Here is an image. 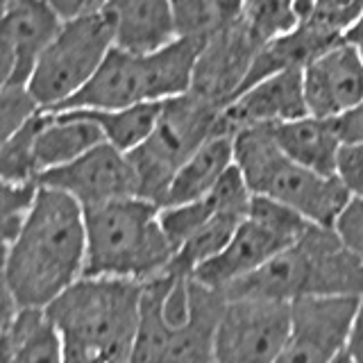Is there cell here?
Masks as SVG:
<instances>
[{
  "label": "cell",
  "instance_id": "60d3db41",
  "mask_svg": "<svg viewBox=\"0 0 363 363\" xmlns=\"http://www.w3.org/2000/svg\"><path fill=\"white\" fill-rule=\"evenodd\" d=\"M359 48H361V55H363V45H359Z\"/></svg>",
  "mask_w": 363,
  "mask_h": 363
},
{
  "label": "cell",
  "instance_id": "f546056e",
  "mask_svg": "<svg viewBox=\"0 0 363 363\" xmlns=\"http://www.w3.org/2000/svg\"><path fill=\"white\" fill-rule=\"evenodd\" d=\"M43 109L34 100L28 86H3L0 91V125H3V139L28 125Z\"/></svg>",
  "mask_w": 363,
  "mask_h": 363
},
{
  "label": "cell",
  "instance_id": "277c9868",
  "mask_svg": "<svg viewBox=\"0 0 363 363\" xmlns=\"http://www.w3.org/2000/svg\"><path fill=\"white\" fill-rule=\"evenodd\" d=\"M225 298H264L295 302L302 298L363 295V261L340 241L334 227L311 225L298 241L252 275L223 291Z\"/></svg>",
  "mask_w": 363,
  "mask_h": 363
},
{
  "label": "cell",
  "instance_id": "9c48e42d",
  "mask_svg": "<svg viewBox=\"0 0 363 363\" xmlns=\"http://www.w3.org/2000/svg\"><path fill=\"white\" fill-rule=\"evenodd\" d=\"M291 329V302L227 298L213 352L216 363H275Z\"/></svg>",
  "mask_w": 363,
  "mask_h": 363
},
{
  "label": "cell",
  "instance_id": "d4e9b609",
  "mask_svg": "<svg viewBox=\"0 0 363 363\" xmlns=\"http://www.w3.org/2000/svg\"><path fill=\"white\" fill-rule=\"evenodd\" d=\"M241 23L259 43L281 37L300 26L293 0H245Z\"/></svg>",
  "mask_w": 363,
  "mask_h": 363
},
{
  "label": "cell",
  "instance_id": "e575fe53",
  "mask_svg": "<svg viewBox=\"0 0 363 363\" xmlns=\"http://www.w3.org/2000/svg\"><path fill=\"white\" fill-rule=\"evenodd\" d=\"M347 357L354 363H363V298L359 302L354 325H352V334L347 340Z\"/></svg>",
  "mask_w": 363,
  "mask_h": 363
},
{
  "label": "cell",
  "instance_id": "52a82bcc",
  "mask_svg": "<svg viewBox=\"0 0 363 363\" xmlns=\"http://www.w3.org/2000/svg\"><path fill=\"white\" fill-rule=\"evenodd\" d=\"M223 128V107L189 94L166 100L152 134L128 152L136 177V196L162 207L182 164Z\"/></svg>",
  "mask_w": 363,
  "mask_h": 363
},
{
  "label": "cell",
  "instance_id": "7402d4cb",
  "mask_svg": "<svg viewBox=\"0 0 363 363\" xmlns=\"http://www.w3.org/2000/svg\"><path fill=\"white\" fill-rule=\"evenodd\" d=\"M236 164L234 152V132L220 130L216 132L207 143H202L193 152L170 182L166 200L168 204H184L209 196L213 186L223 179V175Z\"/></svg>",
  "mask_w": 363,
  "mask_h": 363
},
{
  "label": "cell",
  "instance_id": "603a6c76",
  "mask_svg": "<svg viewBox=\"0 0 363 363\" xmlns=\"http://www.w3.org/2000/svg\"><path fill=\"white\" fill-rule=\"evenodd\" d=\"M164 102H139L123 109H79L94 121L105 141L123 152L136 150L157 128L164 111Z\"/></svg>",
  "mask_w": 363,
  "mask_h": 363
},
{
  "label": "cell",
  "instance_id": "e0dca14e",
  "mask_svg": "<svg viewBox=\"0 0 363 363\" xmlns=\"http://www.w3.org/2000/svg\"><path fill=\"white\" fill-rule=\"evenodd\" d=\"M102 14L111 28L113 48L134 55L157 52L179 37L173 0H109Z\"/></svg>",
  "mask_w": 363,
  "mask_h": 363
},
{
  "label": "cell",
  "instance_id": "5bb4252c",
  "mask_svg": "<svg viewBox=\"0 0 363 363\" xmlns=\"http://www.w3.org/2000/svg\"><path fill=\"white\" fill-rule=\"evenodd\" d=\"M261 45L241 18L216 32L202 45L191 91L225 109L241 91Z\"/></svg>",
  "mask_w": 363,
  "mask_h": 363
},
{
  "label": "cell",
  "instance_id": "f35d334b",
  "mask_svg": "<svg viewBox=\"0 0 363 363\" xmlns=\"http://www.w3.org/2000/svg\"><path fill=\"white\" fill-rule=\"evenodd\" d=\"M334 363H354V361H352V359L347 357V352H345V354H340Z\"/></svg>",
  "mask_w": 363,
  "mask_h": 363
},
{
  "label": "cell",
  "instance_id": "8992f818",
  "mask_svg": "<svg viewBox=\"0 0 363 363\" xmlns=\"http://www.w3.org/2000/svg\"><path fill=\"white\" fill-rule=\"evenodd\" d=\"M236 166L255 196H266L300 211L306 220L334 227L352 193L338 175H320L281 150L268 125H250L234 134Z\"/></svg>",
  "mask_w": 363,
  "mask_h": 363
},
{
  "label": "cell",
  "instance_id": "836d02e7",
  "mask_svg": "<svg viewBox=\"0 0 363 363\" xmlns=\"http://www.w3.org/2000/svg\"><path fill=\"white\" fill-rule=\"evenodd\" d=\"M336 121V128L343 143H361L363 141V100L354 109H350L343 116L334 118Z\"/></svg>",
  "mask_w": 363,
  "mask_h": 363
},
{
  "label": "cell",
  "instance_id": "ba28073f",
  "mask_svg": "<svg viewBox=\"0 0 363 363\" xmlns=\"http://www.w3.org/2000/svg\"><path fill=\"white\" fill-rule=\"evenodd\" d=\"M113 48L107 16L91 14L64 21L28 82L43 111H55L82 91Z\"/></svg>",
  "mask_w": 363,
  "mask_h": 363
},
{
  "label": "cell",
  "instance_id": "484cf974",
  "mask_svg": "<svg viewBox=\"0 0 363 363\" xmlns=\"http://www.w3.org/2000/svg\"><path fill=\"white\" fill-rule=\"evenodd\" d=\"M43 118V111L34 116L28 125L9 134L3 139V150H0V173L3 182H30L39 179L37 162H34V141Z\"/></svg>",
  "mask_w": 363,
  "mask_h": 363
},
{
  "label": "cell",
  "instance_id": "4316f807",
  "mask_svg": "<svg viewBox=\"0 0 363 363\" xmlns=\"http://www.w3.org/2000/svg\"><path fill=\"white\" fill-rule=\"evenodd\" d=\"M218 211L209 196L184 204H168L159 209V223H162L168 241L173 243L175 252Z\"/></svg>",
  "mask_w": 363,
  "mask_h": 363
},
{
  "label": "cell",
  "instance_id": "1f68e13d",
  "mask_svg": "<svg viewBox=\"0 0 363 363\" xmlns=\"http://www.w3.org/2000/svg\"><path fill=\"white\" fill-rule=\"evenodd\" d=\"M336 175L352 196H363V141L343 145Z\"/></svg>",
  "mask_w": 363,
  "mask_h": 363
},
{
  "label": "cell",
  "instance_id": "ac0fdd59",
  "mask_svg": "<svg viewBox=\"0 0 363 363\" xmlns=\"http://www.w3.org/2000/svg\"><path fill=\"white\" fill-rule=\"evenodd\" d=\"M289 245L291 241H286L284 236L245 216V220L223 252L200 266L193 275L202 284L223 293L238 279L252 275L255 270L266 266L272 257H277Z\"/></svg>",
  "mask_w": 363,
  "mask_h": 363
},
{
  "label": "cell",
  "instance_id": "8d00e7d4",
  "mask_svg": "<svg viewBox=\"0 0 363 363\" xmlns=\"http://www.w3.org/2000/svg\"><path fill=\"white\" fill-rule=\"evenodd\" d=\"M315 3H318V0H293V5H295V14H298L300 23H306V21L311 18L313 9H315Z\"/></svg>",
  "mask_w": 363,
  "mask_h": 363
},
{
  "label": "cell",
  "instance_id": "cb8c5ba5",
  "mask_svg": "<svg viewBox=\"0 0 363 363\" xmlns=\"http://www.w3.org/2000/svg\"><path fill=\"white\" fill-rule=\"evenodd\" d=\"M243 220H245L243 213L216 211L211 218L177 250L170 266L186 270V272H196L200 266H204L207 261H211L213 257H218L223 252Z\"/></svg>",
  "mask_w": 363,
  "mask_h": 363
},
{
  "label": "cell",
  "instance_id": "9a60e30c",
  "mask_svg": "<svg viewBox=\"0 0 363 363\" xmlns=\"http://www.w3.org/2000/svg\"><path fill=\"white\" fill-rule=\"evenodd\" d=\"M306 113L302 68H291L243 89L223 109V128L236 134L250 125H277Z\"/></svg>",
  "mask_w": 363,
  "mask_h": 363
},
{
  "label": "cell",
  "instance_id": "74e56055",
  "mask_svg": "<svg viewBox=\"0 0 363 363\" xmlns=\"http://www.w3.org/2000/svg\"><path fill=\"white\" fill-rule=\"evenodd\" d=\"M345 39L352 41V43H357V45H363V16L359 18L357 26L347 32V37H345Z\"/></svg>",
  "mask_w": 363,
  "mask_h": 363
},
{
  "label": "cell",
  "instance_id": "7a4b0ae2",
  "mask_svg": "<svg viewBox=\"0 0 363 363\" xmlns=\"http://www.w3.org/2000/svg\"><path fill=\"white\" fill-rule=\"evenodd\" d=\"M225 300L175 266L147 279L132 363H216L213 338Z\"/></svg>",
  "mask_w": 363,
  "mask_h": 363
},
{
  "label": "cell",
  "instance_id": "d6986e66",
  "mask_svg": "<svg viewBox=\"0 0 363 363\" xmlns=\"http://www.w3.org/2000/svg\"><path fill=\"white\" fill-rule=\"evenodd\" d=\"M100 143H105V136L84 111H43L34 141V162L39 177L52 168L75 162Z\"/></svg>",
  "mask_w": 363,
  "mask_h": 363
},
{
  "label": "cell",
  "instance_id": "3957f363",
  "mask_svg": "<svg viewBox=\"0 0 363 363\" xmlns=\"http://www.w3.org/2000/svg\"><path fill=\"white\" fill-rule=\"evenodd\" d=\"M143 284L82 277L48 309L64 343V363H132L141 327Z\"/></svg>",
  "mask_w": 363,
  "mask_h": 363
},
{
  "label": "cell",
  "instance_id": "6da1fadb",
  "mask_svg": "<svg viewBox=\"0 0 363 363\" xmlns=\"http://www.w3.org/2000/svg\"><path fill=\"white\" fill-rule=\"evenodd\" d=\"M84 207L64 191L41 186L30 218L5 245V295L21 309H48L84 277Z\"/></svg>",
  "mask_w": 363,
  "mask_h": 363
},
{
  "label": "cell",
  "instance_id": "83f0119b",
  "mask_svg": "<svg viewBox=\"0 0 363 363\" xmlns=\"http://www.w3.org/2000/svg\"><path fill=\"white\" fill-rule=\"evenodd\" d=\"M41 191L39 179L30 182H3V193H0V211H3V241L11 243L23 230V225L30 218Z\"/></svg>",
  "mask_w": 363,
  "mask_h": 363
},
{
  "label": "cell",
  "instance_id": "4dcf8cb0",
  "mask_svg": "<svg viewBox=\"0 0 363 363\" xmlns=\"http://www.w3.org/2000/svg\"><path fill=\"white\" fill-rule=\"evenodd\" d=\"M334 230L340 241L363 261V196H350L334 223Z\"/></svg>",
  "mask_w": 363,
  "mask_h": 363
},
{
  "label": "cell",
  "instance_id": "44dd1931",
  "mask_svg": "<svg viewBox=\"0 0 363 363\" xmlns=\"http://www.w3.org/2000/svg\"><path fill=\"white\" fill-rule=\"evenodd\" d=\"M268 128L272 139L293 162L320 175L332 177L338 173V159L345 143L340 139L334 118L306 113L302 118L268 125Z\"/></svg>",
  "mask_w": 363,
  "mask_h": 363
},
{
  "label": "cell",
  "instance_id": "2e32d148",
  "mask_svg": "<svg viewBox=\"0 0 363 363\" xmlns=\"http://www.w3.org/2000/svg\"><path fill=\"white\" fill-rule=\"evenodd\" d=\"M139 102H157L150 98V75L145 55L111 48L98 73L77 96L55 111L68 109H123Z\"/></svg>",
  "mask_w": 363,
  "mask_h": 363
},
{
  "label": "cell",
  "instance_id": "7c38bea8",
  "mask_svg": "<svg viewBox=\"0 0 363 363\" xmlns=\"http://www.w3.org/2000/svg\"><path fill=\"white\" fill-rule=\"evenodd\" d=\"M39 182L41 186L68 193L84 209L136 196V177L128 152L107 141L77 157L75 162L43 173Z\"/></svg>",
  "mask_w": 363,
  "mask_h": 363
},
{
  "label": "cell",
  "instance_id": "f1b7e54d",
  "mask_svg": "<svg viewBox=\"0 0 363 363\" xmlns=\"http://www.w3.org/2000/svg\"><path fill=\"white\" fill-rule=\"evenodd\" d=\"M363 16V0H318L311 18L306 21L325 37L340 41Z\"/></svg>",
  "mask_w": 363,
  "mask_h": 363
},
{
  "label": "cell",
  "instance_id": "d6a6232c",
  "mask_svg": "<svg viewBox=\"0 0 363 363\" xmlns=\"http://www.w3.org/2000/svg\"><path fill=\"white\" fill-rule=\"evenodd\" d=\"M62 21H75L82 16L100 14L109 5V0H45Z\"/></svg>",
  "mask_w": 363,
  "mask_h": 363
},
{
  "label": "cell",
  "instance_id": "8fae6325",
  "mask_svg": "<svg viewBox=\"0 0 363 363\" xmlns=\"http://www.w3.org/2000/svg\"><path fill=\"white\" fill-rule=\"evenodd\" d=\"M64 21L45 0H14L3 5L0 75L3 86H28L41 55L60 34Z\"/></svg>",
  "mask_w": 363,
  "mask_h": 363
},
{
  "label": "cell",
  "instance_id": "30bf717a",
  "mask_svg": "<svg viewBox=\"0 0 363 363\" xmlns=\"http://www.w3.org/2000/svg\"><path fill=\"white\" fill-rule=\"evenodd\" d=\"M361 298L332 295L291 302L289 338L275 363H334L345 354Z\"/></svg>",
  "mask_w": 363,
  "mask_h": 363
},
{
  "label": "cell",
  "instance_id": "ffe728a7",
  "mask_svg": "<svg viewBox=\"0 0 363 363\" xmlns=\"http://www.w3.org/2000/svg\"><path fill=\"white\" fill-rule=\"evenodd\" d=\"M3 363H64V343L45 309H21L5 295Z\"/></svg>",
  "mask_w": 363,
  "mask_h": 363
},
{
  "label": "cell",
  "instance_id": "d590c367",
  "mask_svg": "<svg viewBox=\"0 0 363 363\" xmlns=\"http://www.w3.org/2000/svg\"><path fill=\"white\" fill-rule=\"evenodd\" d=\"M209 3L213 5L216 11H218L223 26L227 28V26H232V23H236L238 18H241L245 0H209Z\"/></svg>",
  "mask_w": 363,
  "mask_h": 363
},
{
  "label": "cell",
  "instance_id": "ab89813d",
  "mask_svg": "<svg viewBox=\"0 0 363 363\" xmlns=\"http://www.w3.org/2000/svg\"><path fill=\"white\" fill-rule=\"evenodd\" d=\"M7 3H14V0H3V5H7Z\"/></svg>",
  "mask_w": 363,
  "mask_h": 363
},
{
  "label": "cell",
  "instance_id": "5b68a950",
  "mask_svg": "<svg viewBox=\"0 0 363 363\" xmlns=\"http://www.w3.org/2000/svg\"><path fill=\"white\" fill-rule=\"evenodd\" d=\"M159 204L136 196L84 209V277L145 284L168 270L175 259V247L159 223Z\"/></svg>",
  "mask_w": 363,
  "mask_h": 363
},
{
  "label": "cell",
  "instance_id": "4fadbf2b",
  "mask_svg": "<svg viewBox=\"0 0 363 363\" xmlns=\"http://www.w3.org/2000/svg\"><path fill=\"white\" fill-rule=\"evenodd\" d=\"M311 116L338 118L363 100V55L347 39L334 43L302 68Z\"/></svg>",
  "mask_w": 363,
  "mask_h": 363
}]
</instances>
